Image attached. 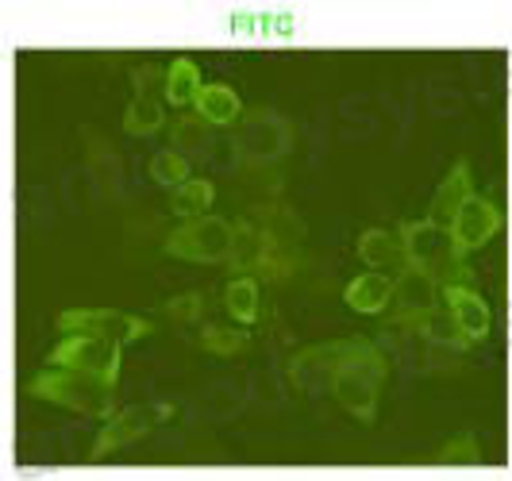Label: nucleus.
Instances as JSON below:
<instances>
[{
  "label": "nucleus",
  "instance_id": "nucleus-15",
  "mask_svg": "<svg viewBox=\"0 0 512 481\" xmlns=\"http://www.w3.org/2000/svg\"><path fill=\"white\" fill-rule=\"evenodd\" d=\"M151 174H154V181H162V185H185L189 166H185V158H181L178 151H162L151 162Z\"/></svg>",
  "mask_w": 512,
  "mask_h": 481
},
{
  "label": "nucleus",
  "instance_id": "nucleus-16",
  "mask_svg": "<svg viewBox=\"0 0 512 481\" xmlns=\"http://www.w3.org/2000/svg\"><path fill=\"white\" fill-rule=\"evenodd\" d=\"M158 124H162V112H158V104H151L147 97H139V101L131 104L128 131H135V135H147V131H154Z\"/></svg>",
  "mask_w": 512,
  "mask_h": 481
},
{
  "label": "nucleus",
  "instance_id": "nucleus-4",
  "mask_svg": "<svg viewBox=\"0 0 512 481\" xmlns=\"http://www.w3.org/2000/svg\"><path fill=\"white\" fill-rule=\"evenodd\" d=\"M228 27L235 39H247V43H289L293 35H297V24H293V16H278V12H231L228 16Z\"/></svg>",
  "mask_w": 512,
  "mask_h": 481
},
{
  "label": "nucleus",
  "instance_id": "nucleus-10",
  "mask_svg": "<svg viewBox=\"0 0 512 481\" xmlns=\"http://www.w3.org/2000/svg\"><path fill=\"white\" fill-rule=\"evenodd\" d=\"M389 301V281L382 274H362L347 285V304L355 312H382Z\"/></svg>",
  "mask_w": 512,
  "mask_h": 481
},
{
  "label": "nucleus",
  "instance_id": "nucleus-12",
  "mask_svg": "<svg viewBox=\"0 0 512 481\" xmlns=\"http://www.w3.org/2000/svg\"><path fill=\"white\" fill-rule=\"evenodd\" d=\"M197 108H201V116L212 120V124H228V120L239 116V97H235V89H228V85H205L201 97H197Z\"/></svg>",
  "mask_w": 512,
  "mask_h": 481
},
{
  "label": "nucleus",
  "instance_id": "nucleus-17",
  "mask_svg": "<svg viewBox=\"0 0 512 481\" xmlns=\"http://www.w3.org/2000/svg\"><path fill=\"white\" fill-rule=\"evenodd\" d=\"M201 343H205L208 351H216V355H231V351H239V347L247 343V335H243V331H231V328H208Z\"/></svg>",
  "mask_w": 512,
  "mask_h": 481
},
{
  "label": "nucleus",
  "instance_id": "nucleus-2",
  "mask_svg": "<svg viewBox=\"0 0 512 481\" xmlns=\"http://www.w3.org/2000/svg\"><path fill=\"white\" fill-rule=\"evenodd\" d=\"M51 366H70V370H81V374H93L101 381H116V366H120V355H116V339L108 335H89V331H74L70 339H62L54 347Z\"/></svg>",
  "mask_w": 512,
  "mask_h": 481
},
{
  "label": "nucleus",
  "instance_id": "nucleus-3",
  "mask_svg": "<svg viewBox=\"0 0 512 481\" xmlns=\"http://www.w3.org/2000/svg\"><path fill=\"white\" fill-rule=\"evenodd\" d=\"M170 416V405H143V408H128L124 416H116L108 428H104L101 443L93 447V455H108V451H116V447H124L131 439H139L147 428H154L158 420H166Z\"/></svg>",
  "mask_w": 512,
  "mask_h": 481
},
{
  "label": "nucleus",
  "instance_id": "nucleus-14",
  "mask_svg": "<svg viewBox=\"0 0 512 481\" xmlns=\"http://www.w3.org/2000/svg\"><path fill=\"white\" fill-rule=\"evenodd\" d=\"M208 204H212V185L208 181H185L178 193H174V212H181V216L205 212Z\"/></svg>",
  "mask_w": 512,
  "mask_h": 481
},
{
  "label": "nucleus",
  "instance_id": "nucleus-18",
  "mask_svg": "<svg viewBox=\"0 0 512 481\" xmlns=\"http://www.w3.org/2000/svg\"><path fill=\"white\" fill-rule=\"evenodd\" d=\"M359 251H362V258H366V262H374V266H378V262H389V258L397 254V243H389V235L374 231V235H362Z\"/></svg>",
  "mask_w": 512,
  "mask_h": 481
},
{
  "label": "nucleus",
  "instance_id": "nucleus-8",
  "mask_svg": "<svg viewBox=\"0 0 512 481\" xmlns=\"http://www.w3.org/2000/svg\"><path fill=\"white\" fill-rule=\"evenodd\" d=\"M466 204H470V174H466V170H455V174H451V181H443V189L436 193L432 220L455 224V216H459Z\"/></svg>",
  "mask_w": 512,
  "mask_h": 481
},
{
  "label": "nucleus",
  "instance_id": "nucleus-13",
  "mask_svg": "<svg viewBox=\"0 0 512 481\" xmlns=\"http://www.w3.org/2000/svg\"><path fill=\"white\" fill-rule=\"evenodd\" d=\"M228 312L235 320L251 324L258 316V285L251 278H235L228 285Z\"/></svg>",
  "mask_w": 512,
  "mask_h": 481
},
{
  "label": "nucleus",
  "instance_id": "nucleus-9",
  "mask_svg": "<svg viewBox=\"0 0 512 481\" xmlns=\"http://www.w3.org/2000/svg\"><path fill=\"white\" fill-rule=\"evenodd\" d=\"M447 304H451V312H455V320L462 324L466 335H486L489 328V308L482 304V297H474V293H466V289H447Z\"/></svg>",
  "mask_w": 512,
  "mask_h": 481
},
{
  "label": "nucleus",
  "instance_id": "nucleus-5",
  "mask_svg": "<svg viewBox=\"0 0 512 481\" xmlns=\"http://www.w3.org/2000/svg\"><path fill=\"white\" fill-rule=\"evenodd\" d=\"M497 228H501V208H493L489 201H470L459 216H455V224H451V231H455V247H459V251L482 247Z\"/></svg>",
  "mask_w": 512,
  "mask_h": 481
},
{
  "label": "nucleus",
  "instance_id": "nucleus-1",
  "mask_svg": "<svg viewBox=\"0 0 512 481\" xmlns=\"http://www.w3.org/2000/svg\"><path fill=\"white\" fill-rule=\"evenodd\" d=\"M31 389L39 397H47V401L81 408V412H104L108 408V381L97 385L93 374H81V370H70V366H51L47 374L35 378Z\"/></svg>",
  "mask_w": 512,
  "mask_h": 481
},
{
  "label": "nucleus",
  "instance_id": "nucleus-11",
  "mask_svg": "<svg viewBox=\"0 0 512 481\" xmlns=\"http://www.w3.org/2000/svg\"><path fill=\"white\" fill-rule=\"evenodd\" d=\"M201 74H197V66L189 62V58H178L174 66H170V74H166V97H170V104H197V97H201Z\"/></svg>",
  "mask_w": 512,
  "mask_h": 481
},
{
  "label": "nucleus",
  "instance_id": "nucleus-7",
  "mask_svg": "<svg viewBox=\"0 0 512 481\" xmlns=\"http://www.w3.org/2000/svg\"><path fill=\"white\" fill-rule=\"evenodd\" d=\"M224 247H228V228L220 220H201L170 239V254H185V258H216Z\"/></svg>",
  "mask_w": 512,
  "mask_h": 481
},
{
  "label": "nucleus",
  "instance_id": "nucleus-6",
  "mask_svg": "<svg viewBox=\"0 0 512 481\" xmlns=\"http://www.w3.org/2000/svg\"><path fill=\"white\" fill-rule=\"evenodd\" d=\"M62 328H81L89 331V335H108V339H116V343H131V339H139L147 324H139V320H128V316H116V312H66L62 320H58Z\"/></svg>",
  "mask_w": 512,
  "mask_h": 481
}]
</instances>
